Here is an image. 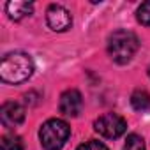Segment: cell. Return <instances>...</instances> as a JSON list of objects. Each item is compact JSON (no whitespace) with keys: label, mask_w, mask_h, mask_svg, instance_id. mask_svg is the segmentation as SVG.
I'll return each mask as SVG.
<instances>
[{"label":"cell","mask_w":150,"mask_h":150,"mask_svg":"<svg viewBox=\"0 0 150 150\" xmlns=\"http://www.w3.org/2000/svg\"><path fill=\"white\" fill-rule=\"evenodd\" d=\"M83 108V99L78 90H65L60 96V111L67 117H78Z\"/></svg>","instance_id":"8992f818"},{"label":"cell","mask_w":150,"mask_h":150,"mask_svg":"<svg viewBox=\"0 0 150 150\" xmlns=\"http://www.w3.org/2000/svg\"><path fill=\"white\" fill-rule=\"evenodd\" d=\"M139 48L138 37L129 30H117L108 39V53L117 64H127Z\"/></svg>","instance_id":"7a4b0ae2"},{"label":"cell","mask_w":150,"mask_h":150,"mask_svg":"<svg viewBox=\"0 0 150 150\" xmlns=\"http://www.w3.org/2000/svg\"><path fill=\"white\" fill-rule=\"evenodd\" d=\"M148 76H150V67H148Z\"/></svg>","instance_id":"5bb4252c"},{"label":"cell","mask_w":150,"mask_h":150,"mask_svg":"<svg viewBox=\"0 0 150 150\" xmlns=\"http://www.w3.org/2000/svg\"><path fill=\"white\" fill-rule=\"evenodd\" d=\"M138 21L141 25L150 27V2H145V4L139 6V9H138Z\"/></svg>","instance_id":"7c38bea8"},{"label":"cell","mask_w":150,"mask_h":150,"mask_svg":"<svg viewBox=\"0 0 150 150\" xmlns=\"http://www.w3.org/2000/svg\"><path fill=\"white\" fill-rule=\"evenodd\" d=\"M131 104L136 111H148L150 110V94L145 90H136L131 96Z\"/></svg>","instance_id":"9c48e42d"},{"label":"cell","mask_w":150,"mask_h":150,"mask_svg":"<svg viewBox=\"0 0 150 150\" xmlns=\"http://www.w3.org/2000/svg\"><path fill=\"white\" fill-rule=\"evenodd\" d=\"M0 118L6 127H16L25 120V108L18 103H6L0 110Z\"/></svg>","instance_id":"52a82bcc"},{"label":"cell","mask_w":150,"mask_h":150,"mask_svg":"<svg viewBox=\"0 0 150 150\" xmlns=\"http://www.w3.org/2000/svg\"><path fill=\"white\" fill-rule=\"evenodd\" d=\"M34 72V62L27 53L14 51L9 53L0 62V78L6 83H21L28 80Z\"/></svg>","instance_id":"6da1fadb"},{"label":"cell","mask_w":150,"mask_h":150,"mask_svg":"<svg viewBox=\"0 0 150 150\" xmlns=\"http://www.w3.org/2000/svg\"><path fill=\"white\" fill-rule=\"evenodd\" d=\"M46 20H48L50 28L55 32H65L72 25V18H71L69 11L62 6H57V4L50 6V9L46 11Z\"/></svg>","instance_id":"5b68a950"},{"label":"cell","mask_w":150,"mask_h":150,"mask_svg":"<svg viewBox=\"0 0 150 150\" xmlns=\"http://www.w3.org/2000/svg\"><path fill=\"white\" fill-rule=\"evenodd\" d=\"M125 127H127L125 120H124L122 117H118L117 113H104V115H101V117L96 120V124H94V129H96L101 136L110 138V139L122 136V134L125 132Z\"/></svg>","instance_id":"277c9868"},{"label":"cell","mask_w":150,"mask_h":150,"mask_svg":"<svg viewBox=\"0 0 150 150\" xmlns=\"http://www.w3.org/2000/svg\"><path fill=\"white\" fill-rule=\"evenodd\" d=\"M124 150H145V141L138 134H129L124 145Z\"/></svg>","instance_id":"8fae6325"},{"label":"cell","mask_w":150,"mask_h":150,"mask_svg":"<svg viewBox=\"0 0 150 150\" xmlns=\"http://www.w3.org/2000/svg\"><path fill=\"white\" fill-rule=\"evenodd\" d=\"M6 9H7V13H9L11 20L20 21V20H23L25 16L32 14L34 6H32V4H28V2H21V0H14V2H9V4L6 6Z\"/></svg>","instance_id":"ba28073f"},{"label":"cell","mask_w":150,"mask_h":150,"mask_svg":"<svg viewBox=\"0 0 150 150\" xmlns=\"http://www.w3.org/2000/svg\"><path fill=\"white\" fill-rule=\"evenodd\" d=\"M69 134H71L69 125L60 118L48 120L46 124H42V127L39 131L41 143H42V146L46 150H60L65 145Z\"/></svg>","instance_id":"3957f363"},{"label":"cell","mask_w":150,"mask_h":150,"mask_svg":"<svg viewBox=\"0 0 150 150\" xmlns=\"http://www.w3.org/2000/svg\"><path fill=\"white\" fill-rule=\"evenodd\" d=\"M2 150H23V141L20 136L14 134H7L2 138V143H0Z\"/></svg>","instance_id":"30bf717a"},{"label":"cell","mask_w":150,"mask_h":150,"mask_svg":"<svg viewBox=\"0 0 150 150\" xmlns=\"http://www.w3.org/2000/svg\"><path fill=\"white\" fill-rule=\"evenodd\" d=\"M78 150H108V146H106V145H103L101 141L90 139V141H87V143L80 145V146H78Z\"/></svg>","instance_id":"4fadbf2b"}]
</instances>
